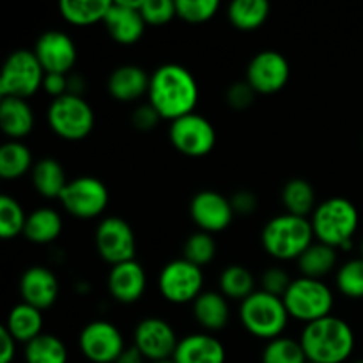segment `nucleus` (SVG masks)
Returning <instances> with one entry per match:
<instances>
[{"label": "nucleus", "mask_w": 363, "mask_h": 363, "mask_svg": "<svg viewBox=\"0 0 363 363\" xmlns=\"http://www.w3.org/2000/svg\"><path fill=\"white\" fill-rule=\"evenodd\" d=\"M314 240L311 220L289 213L269 220L261 234L264 250L279 261H298L300 255L314 243Z\"/></svg>", "instance_id": "nucleus-4"}, {"label": "nucleus", "mask_w": 363, "mask_h": 363, "mask_svg": "<svg viewBox=\"0 0 363 363\" xmlns=\"http://www.w3.org/2000/svg\"><path fill=\"white\" fill-rule=\"evenodd\" d=\"M30 174L35 191L46 199H60L64 188L69 183L66 179L62 165L53 158L39 160Z\"/></svg>", "instance_id": "nucleus-27"}, {"label": "nucleus", "mask_w": 363, "mask_h": 363, "mask_svg": "<svg viewBox=\"0 0 363 363\" xmlns=\"http://www.w3.org/2000/svg\"><path fill=\"white\" fill-rule=\"evenodd\" d=\"M307 363H314V362H307Z\"/></svg>", "instance_id": "nucleus-52"}, {"label": "nucleus", "mask_w": 363, "mask_h": 363, "mask_svg": "<svg viewBox=\"0 0 363 363\" xmlns=\"http://www.w3.org/2000/svg\"><path fill=\"white\" fill-rule=\"evenodd\" d=\"M194 315L195 321L208 333L220 332V330L225 328L230 319L229 301L222 293L204 291L194 301Z\"/></svg>", "instance_id": "nucleus-23"}, {"label": "nucleus", "mask_w": 363, "mask_h": 363, "mask_svg": "<svg viewBox=\"0 0 363 363\" xmlns=\"http://www.w3.org/2000/svg\"><path fill=\"white\" fill-rule=\"evenodd\" d=\"M282 204L289 215L308 218L318 208L314 186L301 177L287 181L282 190Z\"/></svg>", "instance_id": "nucleus-30"}, {"label": "nucleus", "mask_w": 363, "mask_h": 363, "mask_svg": "<svg viewBox=\"0 0 363 363\" xmlns=\"http://www.w3.org/2000/svg\"><path fill=\"white\" fill-rule=\"evenodd\" d=\"M337 287L347 298H363V257L344 262L337 272Z\"/></svg>", "instance_id": "nucleus-38"}, {"label": "nucleus", "mask_w": 363, "mask_h": 363, "mask_svg": "<svg viewBox=\"0 0 363 363\" xmlns=\"http://www.w3.org/2000/svg\"><path fill=\"white\" fill-rule=\"evenodd\" d=\"M301 342L291 337H279L266 344L262 351V363H307Z\"/></svg>", "instance_id": "nucleus-35"}, {"label": "nucleus", "mask_w": 363, "mask_h": 363, "mask_svg": "<svg viewBox=\"0 0 363 363\" xmlns=\"http://www.w3.org/2000/svg\"><path fill=\"white\" fill-rule=\"evenodd\" d=\"M20 294L23 303L43 312L52 307L59 298V279L45 266H32L21 275Z\"/></svg>", "instance_id": "nucleus-19"}, {"label": "nucleus", "mask_w": 363, "mask_h": 363, "mask_svg": "<svg viewBox=\"0 0 363 363\" xmlns=\"http://www.w3.org/2000/svg\"><path fill=\"white\" fill-rule=\"evenodd\" d=\"M43 89L53 96V99L62 98L67 94V74L60 73H46L45 82H43Z\"/></svg>", "instance_id": "nucleus-45"}, {"label": "nucleus", "mask_w": 363, "mask_h": 363, "mask_svg": "<svg viewBox=\"0 0 363 363\" xmlns=\"http://www.w3.org/2000/svg\"><path fill=\"white\" fill-rule=\"evenodd\" d=\"M85 80L77 73H69L67 74V94H73V96H82L84 98V92H85Z\"/></svg>", "instance_id": "nucleus-47"}, {"label": "nucleus", "mask_w": 363, "mask_h": 363, "mask_svg": "<svg viewBox=\"0 0 363 363\" xmlns=\"http://www.w3.org/2000/svg\"><path fill=\"white\" fill-rule=\"evenodd\" d=\"M110 294L119 303H135L140 300L147 287V275L140 262L128 261L112 266L106 280Z\"/></svg>", "instance_id": "nucleus-20"}, {"label": "nucleus", "mask_w": 363, "mask_h": 363, "mask_svg": "<svg viewBox=\"0 0 363 363\" xmlns=\"http://www.w3.org/2000/svg\"><path fill=\"white\" fill-rule=\"evenodd\" d=\"M183 254V259L190 261L191 264L199 266V268L209 264L216 255L215 238H213V234L197 230V233H194L184 241Z\"/></svg>", "instance_id": "nucleus-37"}, {"label": "nucleus", "mask_w": 363, "mask_h": 363, "mask_svg": "<svg viewBox=\"0 0 363 363\" xmlns=\"http://www.w3.org/2000/svg\"><path fill=\"white\" fill-rule=\"evenodd\" d=\"M230 204H233L234 215L250 216L257 209V197L252 191L240 190L230 197Z\"/></svg>", "instance_id": "nucleus-44"}, {"label": "nucleus", "mask_w": 363, "mask_h": 363, "mask_svg": "<svg viewBox=\"0 0 363 363\" xmlns=\"http://www.w3.org/2000/svg\"><path fill=\"white\" fill-rule=\"evenodd\" d=\"M151 363H176L174 358H169V360H160V362H151Z\"/></svg>", "instance_id": "nucleus-49"}, {"label": "nucleus", "mask_w": 363, "mask_h": 363, "mask_svg": "<svg viewBox=\"0 0 363 363\" xmlns=\"http://www.w3.org/2000/svg\"><path fill=\"white\" fill-rule=\"evenodd\" d=\"M151 77L135 64H124L110 73L106 89L110 96L121 103H131L147 96Z\"/></svg>", "instance_id": "nucleus-22"}, {"label": "nucleus", "mask_w": 363, "mask_h": 363, "mask_svg": "<svg viewBox=\"0 0 363 363\" xmlns=\"http://www.w3.org/2000/svg\"><path fill=\"white\" fill-rule=\"evenodd\" d=\"M45 69L38 57L30 50H16L4 64L0 77V96L2 98L27 99L43 87Z\"/></svg>", "instance_id": "nucleus-7"}, {"label": "nucleus", "mask_w": 363, "mask_h": 363, "mask_svg": "<svg viewBox=\"0 0 363 363\" xmlns=\"http://www.w3.org/2000/svg\"><path fill=\"white\" fill-rule=\"evenodd\" d=\"M25 362L27 363H67V350L59 337L52 333H41L25 344Z\"/></svg>", "instance_id": "nucleus-33"}, {"label": "nucleus", "mask_w": 363, "mask_h": 363, "mask_svg": "<svg viewBox=\"0 0 363 363\" xmlns=\"http://www.w3.org/2000/svg\"><path fill=\"white\" fill-rule=\"evenodd\" d=\"M354 363H363V360H358V362H354Z\"/></svg>", "instance_id": "nucleus-51"}, {"label": "nucleus", "mask_w": 363, "mask_h": 363, "mask_svg": "<svg viewBox=\"0 0 363 363\" xmlns=\"http://www.w3.org/2000/svg\"><path fill=\"white\" fill-rule=\"evenodd\" d=\"M147 98L162 119L174 123L195 112L199 101L197 80L181 64H163L151 74Z\"/></svg>", "instance_id": "nucleus-1"}, {"label": "nucleus", "mask_w": 363, "mask_h": 363, "mask_svg": "<svg viewBox=\"0 0 363 363\" xmlns=\"http://www.w3.org/2000/svg\"><path fill=\"white\" fill-rule=\"evenodd\" d=\"M0 128L13 140L23 138L34 130V110L27 99L2 98L0 101Z\"/></svg>", "instance_id": "nucleus-24"}, {"label": "nucleus", "mask_w": 363, "mask_h": 363, "mask_svg": "<svg viewBox=\"0 0 363 363\" xmlns=\"http://www.w3.org/2000/svg\"><path fill=\"white\" fill-rule=\"evenodd\" d=\"M110 6L112 2L108 0H62L59 7L67 23L85 27L105 20Z\"/></svg>", "instance_id": "nucleus-28"}, {"label": "nucleus", "mask_w": 363, "mask_h": 363, "mask_svg": "<svg viewBox=\"0 0 363 363\" xmlns=\"http://www.w3.org/2000/svg\"><path fill=\"white\" fill-rule=\"evenodd\" d=\"M227 16L238 30H255L268 20L269 4L266 0H234L229 4Z\"/></svg>", "instance_id": "nucleus-31"}, {"label": "nucleus", "mask_w": 363, "mask_h": 363, "mask_svg": "<svg viewBox=\"0 0 363 363\" xmlns=\"http://www.w3.org/2000/svg\"><path fill=\"white\" fill-rule=\"evenodd\" d=\"M59 201L69 215L91 220L101 215L108 206V190L98 177L82 176L66 184Z\"/></svg>", "instance_id": "nucleus-10"}, {"label": "nucleus", "mask_w": 363, "mask_h": 363, "mask_svg": "<svg viewBox=\"0 0 363 363\" xmlns=\"http://www.w3.org/2000/svg\"><path fill=\"white\" fill-rule=\"evenodd\" d=\"M34 53L45 73L60 74L71 73L78 55L73 39L60 30H48L39 35Z\"/></svg>", "instance_id": "nucleus-18"}, {"label": "nucleus", "mask_w": 363, "mask_h": 363, "mask_svg": "<svg viewBox=\"0 0 363 363\" xmlns=\"http://www.w3.org/2000/svg\"><path fill=\"white\" fill-rule=\"evenodd\" d=\"M96 248L103 261L112 266L133 261L137 252L135 233L130 223L119 216H106L96 229Z\"/></svg>", "instance_id": "nucleus-12"}, {"label": "nucleus", "mask_w": 363, "mask_h": 363, "mask_svg": "<svg viewBox=\"0 0 363 363\" xmlns=\"http://www.w3.org/2000/svg\"><path fill=\"white\" fill-rule=\"evenodd\" d=\"M291 282H293V279L287 275V272H284V269L279 268V266H273V268H268L264 273H262L261 289L266 291V293L273 294V296L284 298V294H286L287 289H289Z\"/></svg>", "instance_id": "nucleus-41"}, {"label": "nucleus", "mask_w": 363, "mask_h": 363, "mask_svg": "<svg viewBox=\"0 0 363 363\" xmlns=\"http://www.w3.org/2000/svg\"><path fill=\"white\" fill-rule=\"evenodd\" d=\"M32 169V151L23 142L11 140L0 147V176L4 179H18Z\"/></svg>", "instance_id": "nucleus-32"}, {"label": "nucleus", "mask_w": 363, "mask_h": 363, "mask_svg": "<svg viewBox=\"0 0 363 363\" xmlns=\"http://www.w3.org/2000/svg\"><path fill=\"white\" fill-rule=\"evenodd\" d=\"M162 121L160 113L156 112L155 106L151 103H145V105H140L135 108L133 116H131V123L137 128L138 131H151L158 126V123Z\"/></svg>", "instance_id": "nucleus-43"}, {"label": "nucleus", "mask_w": 363, "mask_h": 363, "mask_svg": "<svg viewBox=\"0 0 363 363\" xmlns=\"http://www.w3.org/2000/svg\"><path fill=\"white\" fill-rule=\"evenodd\" d=\"M170 142L184 156L201 158L209 155L216 144L215 126L201 113H188L174 121L169 130Z\"/></svg>", "instance_id": "nucleus-11"}, {"label": "nucleus", "mask_w": 363, "mask_h": 363, "mask_svg": "<svg viewBox=\"0 0 363 363\" xmlns=\"http://www.w3.org/2000/svg\"><path fill=\"white\" fill-rule=\"evenodd\" d=\"M257 92L250 87L247 80L234 82L225 92V101L233 106L234 110H245L254 103Z\"/></svg>", "instance_id": "nucleus-42"}, {"label": "nucleus", "mask_w": 363, "mask_h": 363, "mask_svg": "<svg viewBox=\"0 0 363 363\" xmlns=\"http://www.w3.org/2000/svg\"><path fill=\"white\" fill-rule=\"evenodd\" d=\"M220 293L229 300H247L255 293V280L250 269L241 264L227 266L220 275Z\"/></svg>", "instance_id": "nucleus-34"}, {"label": "nucleus", "mask_w": 363, "mask_h": 363, "mask_svg": "<svg viewBox=\"0 0 363 363\" xmlns=\"http://www.w3.org/2000/svg\"><path fill=\"white\" fill-rule=\"evenodd\" d=\"M190 215L195 225L208 234L225 230L233 223L234 209L230 199L213 190H202L190 202Z\"/></svg>", "instance_id": "nucleus-16"}, {"label": "nucleus", "mask_w": 363, "mask_h": 363, "mask_svg": "<svg viewBox=\"0 0 363 363\" xmlns=\"http://www.w3.org/2000/svg\"><path fill=\"white\" fill-rule=\"evenodd\" d=\"M282 300L289 318L303 321L305 325L332 315L333 294L323 280L308 277L294 279Z\"/></svg>", "instance_id": "nucleus-6"}, {"label": "nucleus", "mask_w": 363, "mask_h": 363, "mask_svg": "<svg viewBox=\"0 0 363 363\" xmlns=\"http://www.w3.org/2000/svg\"><path fill=\"white\" fill-rule=\"evenodd\" d=\"M172 358L176 363H225V347L211 333H191L179 339Z\"/></svg>", "instance_id": "nucleus-21"}, {"label": "nucleus", "mask_w": 363, "mask_h": 363, "mask_svg": "<svg viewBox=\"0 0 363 363\" xmlns=\"http://www.w3.org/2000/svg\"><path fill=\"white\" fill-rule=\"evenodd\" d=\"M48 124L66 140H82L94 128V112L82 96L66 94L53 99L48 108Z\"/></svg>", "instance_id": "nucleus-8"}, {"label": "nucleus", "mask_w": 363, "mask_h": 363, "mask_svg": "<svg viewBox=\"0 0 363 363\" xmlns=\"http://www.w3.org/2000/svg\"><path fill=\"white\" fill-rule=\"evenodd\" d=\"M140 13L147 25H165L177 16L176 2L172 0H144Z\"/></svg>", "instance_id": "nucleus-40"}, {"label": "nucleus", "mask_w": 363, "mask_h": 363, "mask_svg": "<svg viewBox=\"0 0 363 363\" xmlns=\"http://www.w3.org/2000/svg\"><path fill=\"white\" fill-rule=\"evenodd\" d=\"M144 0H116L106 13V32L119 45H135L144 35L147 23L144 21L140 7Z\"/></svg>", "instance_id": "nucleus-17"}, {"label": "nucleus", "mask_w": 363, "mask_h": 363, "mask_svg": "<svg viewBox=\"0 0 363 363\" xmlns=\"http://www.w3.org/2000/svg\"><path fill=\"white\" fill-rule=\"evenodd\" d=\"M116 363H145V358L142 357L140 351H138L137 347L131 346V347H126V351L117 358Z\"/></svg>", "instance_id": "nucleus-48"}, {"label": "nucleus", "mask_w": 363, "mask_h": 363, "mask_svg": "<svg viewBox=\"0 0 363 363\" xmlns=\"http://www.w3.org/2000/svg\"><path fill=\"white\" fill-rule=\"evenodd\" d=\"M240 319L248 333L259 339L273 340L282 337L287 328L289 312L282 298L259 289L241 301Z\"/></svg>", "instance_id": "nucleus-5"}, {"label": "nucleus", "mask_w": 363, "mask_h": 363, "mask_svg": "<svg viewBox=\"0 0 363 363\" xmlns=\"http://www.w3.org/2000/svg\"><path fill=\"white\" fill-rule=\"evenodd\" d=\"M62 233V218L52 208H38L27 216L23 236L30 243L48 245L53 243Z\"/></svg>", "instance_id": "nucleus-26"}, {"label": "nucleus", "mask_w": 363, "mask_h": 363, "mask_svg": "<svg viewBox=\"0 0 363 363\" xmlns=\"http://www.w3.org/2000/svg\"><path fill=\"white\" fill-rule=\"evenodd\" d=\"M362 257H363V241H362Z\"/></svg>", "instance_id": "nucleus-50"}, {"label": "nucleus", "mask_w": 363, "mask_h": 363, "mask_svg": "<svg viewBox=\"0 0 363 363\" xmlns=\"http://www.w3.org/2000/svg\"><path fill=\"white\" fill-rule=\"evenodd\" d=\"M27 215L16 199L11 195H0V236L4 240L23 234Z\"/></svg>", "instance_id": "nucleus-36"}, {"label": "nucleus", "mask_w": 363, "mask_h": 363, "mask_svg": "<svg viewBox=\"0 0 363 363\" xmlns=\"http://www.w3.org/2000/svg\"><path fill=\"white\" fill-rule=\"evenodd\" d=\"M158 287L162 296L170 303H194L204 293V275L199 266L186 259H176L163 266Z\"/></svg>", "instance_id": "nucleus-9"}, {"label": "nucleus", "mask_w": 363, "mask_h": 363, "mask_svg": "<svg viewBox=\"0 0 363 363\" xmlns=\"http://www.w3.org/2000/svg\"><path fill=\"white\" fill-rule=\"evenodd\" d=\"M16 357V340L7 332L6 326L0 328V363H11Z\"/></svg>", "instance_id": "nucleus-46"}, {"label": "nucleus", "mask_w": 363, "mask_h": 363, "mask_svg": "<svg viewBox=\"0 0 363 363\" xmlns=\"http://www.w3.org/2000/svg\"><path fill=\"white\" fill-rule=\"evenodd\" d=\"M335 264L337 248L319 243V241H314L298 259V268H300L301 277L315 280H321L323 277L328 275L335 268Z\"/></svg>", "instance_id": "nucleus-29"}, {"label": "nucleus", "mask_w": 363, "mask_h": 363, "mask_svg": "<svg viewBox=\"0 0 363 363\" xmlns=\"http://www.w3.org/2000/svg\"><path fill=\"white\" fill-rule=\"evenodd\" d=\"M133 342L145 360L160 362L174 357L179 339L165 319L145 318L135 328Z\"/></svg>", "instance_id": "nucleus-14"}, {"label": "nucleus", "mask_w": 363, "mask_h": 363, "mask_svg": "<svg viewBox=\"0 0 363 363\" xmlns=\"http://www.w3.org/2000/svg\"><path fill=\"white\" fill-rule=\"evenodd\" d=\"M358 222L357 206L344 197L326 199L318 204L311 220L315 241L340 250H351Z\"/></svg>", "instance_id": "nucleus-3"}, {"label": "nucleus", "mask_w": 363, "mask_h": 363, "mask_svg": "<svg viewBox=\"0 0 363 363\" xmlns=\"http://www.w3.org/2000/svg\"><path fill=\"white\" fill-rule=\"evenodd\" d=\"M220 9L218 0H176L177 18L188 23H204Z\"/></svg>", "instance_id": "nucleus-39"}, {"label": "nucleus", "mask_w": 363, "mask_h": 363, "mask_svg": "<svg viewBox=\"0 0 363 363\" xmlns=\"http://www.w3.org/2000/svg\"><path fill=\"white\" fill-rule=\"evenodd\" d=\"M289 74V62L275 50L259 52L247 67V82L257 94H275L282 91Z\"/></svg>", "instance_id": "nucleus-15"}, {"label": "nucleus", "mask_w": 363, "mask_h": 363, "mask_svg": "<svg viewBox=\"0 0 363 363\" xmlns=\"http://www.w3.org/2000/svg\"><path fill=\"white\" fill-rule=\"evenodd\" d=\"M308 362L342 363L354 350V333L344 319L328 315L305 325L300 337Z\"/></svg>", "instance_id": "nucleus-2"}, {"label": "nucleus", "mask_w": 363, "mask_h": 363, "mask_svg": "<svg viewBox=\"0 0 363 363\" xmlns=\"http://www.w3.org/2000/svg\"><path fill=\"white\" fill-rule=\"evenodd\" d=\"M82 354L92 363H116L126 351L123 333L110 321H92L78 337Z\"/></svg>", "instance_id": "nucleus-13"}, {"label": "nucleus", "mask_w": 363, "mask_h": 363, "mask_svg": "<svg viewBox=\"0 0 363 363\" xmlns=\"http://www.w3.org/2000/svg\"><path fill=\"white\" fill-rule=\"evenodd\" d=\"M16 342L28 344L43 333V312L28 303H18L11 308L4 325Z\"/></svg>", "instance_id": "nucleus-25"}]
</instances>
